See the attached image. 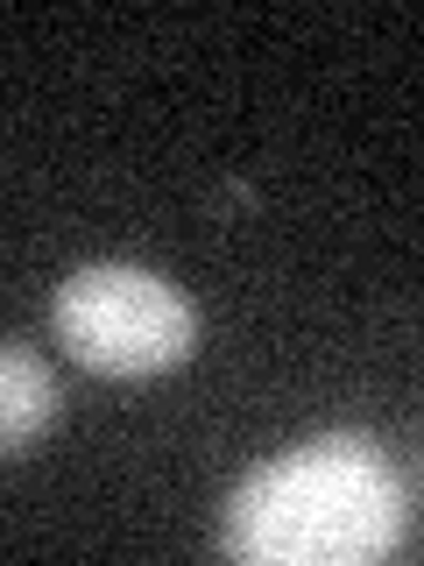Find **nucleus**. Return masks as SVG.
Here are the masks:
<instances>
[{
    "label": "nucleus",
    "instance_id": "obj_1",
    "mask_svg": "<svg viewBox=\"0 0 424 566\" xmlns=\"http://www.w3.org/2000/svg\"><path fill=\"white\" fill-rule=\"evenodd\" d=\"M411 482L382 439L326 432L262 460L220 510V553L247 566H361L403 545Z\"/></svg>",
    "mask_w": 424,
    "mask_h": 566
},
{
    "label": "nucleus",
    "instance_id": "obj_2",
    "mask_svg": "<svg viewBox=\"0 0 424 566\" xmlns=\"http://www.w3.org/2000/svg\"><path fill=\"white\" fill-rule=\"evenodd\" d=\"M57 347L93 376H163L191 361L199 347V312L170 276L135 270V262H85L50 297Z\"/></svg>",
    "mask_w": 424,
    "mask_h": 566
},
{
    "label": "nucleus",
    "instance_id": "obj_3",
    "mask_svg": "<svg viewBox=\"0 0 424 566\" xmlns=\"http://www.w3.org/2000/svg\"><path fill=\"white\" fill-rule=\"evenodd\" d=\"M57 418H64V397H57V376L43 368V354L0 340V460L29 453Z\"/></svg>",
    "mask_w": 424,
    "mask_h": 566
}]
</instances>
